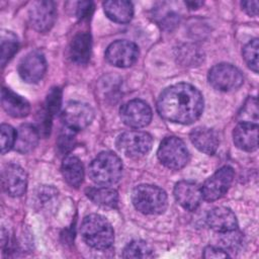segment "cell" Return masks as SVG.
<instances>
[{"instance_id": "cell-33", "label": "cell", "mask_w": 259, "mask_h": 259, "mask_svg": "<svg viewBox=\"0 0 259 259\" xmlns=\"http://www.w3.org/2000/svg\"><path fill=\"white\" fill-rule=\"evenodd\" d=\"M203 257L204 258H226L229 257V254L224 249L208 246L203 250Z\"/></svg>"}, {"instance_id": "cell-9", "label": "cell", "mask_w": 259, "mask_h": 259, "mask_svg": "<svg viewBox=\"0 0 259 259\" xmlns=\"http://www.w3.org/2000/svg\"><path fill=\"white\" fill-rule=\"evenodd\" d=\"M119 116L125 125L133 128H141L150 123L152 109L147 102L141 99H133L121 105Z\"/></svg>"}, {"instance_id": "cell-31", "label": "cell", "mask_w": 259, "mask_h": 259, "mask_svg": "<svg viewBox=\"0 0 259 259\" xmlns=\"http://www.w3.org/2000/svg\"><path fill=\"white\" fill-rule=\"evenodd\" d=\"M75 145V131L66 126L58 140V148L62 154H66L72 150Z\"/></svg>"}, {"instance_id": "cell-32", "label": "cell", "mask_w": 259, "mask_h": 259, "mask_svg": "<svg viewBox=\"0 0 259 259\" xmlns=\"http://www.w3.org/2000/svg\"><path fill=\"white\" fill-rule=\"evenodd\" d=\"M94 10V4L90 1H81L77 3L76 14L80 19H88Z\"/></svg>"}, {"instance_id": "cell-2", "label": "cell", "mask_w": 259, "mask_h": 259, "mask_svg": "<svg viewBox=\"0 0 259 259\" xmlns=\"http://www.w3.org/2000/svg\"><path fill=\"white\" fill-rule=\"evenodd\" d=\"M80 232L84 242L97 250L110 248L114 241V231L110 223L97 213H91L84 218Z\"/></svg>"}, {"instance_id": "cell-15", "label": "cell", "mask_w": 259, "mask_h": 259, "mask_svg": "<svg viewBox=\"0 0 259 259\" xmlns=\"http://www.w3.org/2000/svg\"><path fill=\"white\" fill-rule=\"evenodd\" d=\"M174 197L183 208L190 211L195 210L203 199L201 187L189 180H181L175 184Z\"/></svg>"}, {"instance_id": "cell-4", "label": "cell", "mask_w": 259, "mask_h": 259, "mask_svg": "<svg viewBox=\"0 0 259 259\" xmlns=\"http://www.w3.org/2000/svg\"><path fill=\"white\" fill-rule=\"evenodd\" d=\"M132 201L136 209L145 214L163 213L168 205L166 192L152 184H141L135 187Z\"/></svg>"}, {"instance_id": "cell-5", "label": "cell", "mask_w": 259, "mask_h": 259, "mask_svg": "<svg viewBox=\"0 0 259 259\" xmlns=\"http://www.w3.org/2000/svg\"><path fill=\"white\" fill-rule=\"evenodd\" d=\"M159 161L167 168L179 170L189 161V152L182 140L177 137L165 138L157 151Z\"/></svg>"}, {"instance_id": "cell-3", "label": "cell", "mask_w": 259, "mask_h": 259, "mask_svg": "<svg viewBox=\"0 0 259 259\" xmlns=\"http://www.w3.org/2000/svg\"><path fill=\"white\" fill-rule=\"evenodd\" d=\"M88 173L91 180L98 185H113L122 175L121 160L112 152H102L90 163Z\"/></svg>"}, {"instance_id": "cell-7", "label": "cell", "mask_w": 259, "mask_h": 259, "mask_svg": "<svg viewBox=\"0 0 259 259\" xmlns=\"http://www.w3.org/2000/svg\"><path fill=\"white\" fill-rule=\"evenodd\" d=\"M209 84L217 90L230 92L238 89L244 82L241 71L232 64L222 63L213 66L207 74Z\"/></svg>"}, {"instance_id": "cell-8", "label": "cell", "mask_w": 259, "mask_h": 259, "mask_svg": "<svg viewBox=\"0 0 259 259\" xmlns=\"http://www.w3.org/2000/svg\"><path fill=\"white\" fill-rule=\"evenodd\" d=\"M235 172L230 166H224L208 177L201 187L202 198L206 201H213L222 196L229 190L233 180Z\"/></svg>"}, {"instance_id": "cell-19", "label": "cell", "mask_w": 259, "mask_h": 259, "mask_svg": "<svg viewBox=\"0 0 259 259\" xmlns=\"http://www.w3.org/2000/svg\"><path fill=\"white\" fill-rule=\"evenodd\" d=\"M1 105L10 116L17 118L26 116L30 110L29 103L24 97L5 87L1 90Z\"/></svg>"}, {"instance_id": "cell-34", "label": "cell", "mask_w": 259, "mask_h": 259, "mask_svg": "<svg viewBox=\"0 0 259 259\" xmlns=\"http://www.w3.org/2000/svg\"><path fill=\"white\" fill-rule=\"evenodd\" d=\"M243 9L248 13L250 16H256L258 13V1H243L241 3Z\"/></svg>"}, {"instance_id": "cell-21", "label": "cell", "mask_w": 259, "mask_h": 259, "mask_svg": "<svg viewBox=\"0 0 259 259\" xmlns=\"http://www.w3.org/2000/svg\"><path fill=\"white\" fill-rule=\"evenodd\" d=\"M39 132L32 124L25 123L19 126L16 132L14 149L20 154L31 152L38 144Z\"/></svg>"}, {"instance_id": "cell-35", "label": "cell", "mask_w": 259, "mask_h": 259, "mask_svg": "<svg viewBox=\"0 0 259 259\" xmlns=\"http://www.w3.org/2000/svg\"><path fill=\"white\" fill-rule=\"evenodd\" d=\"M202 4H203V2H201V1H187V2H185V5L188 6V8H190V9H197Z\"/></svg>"}, {"instance_id": "cell-10", "label": "cell", "mask_w": 259, "mask_h": 259, "mask_svg": "<svg viewBox=\"0 0 259 259\" xmlns=\"http://www.w3.org/2000/svg\"><path fill=\"white\" fill-rule=\"evenodd\" d=\"M139 57L138 46L130 40L118 39L108 46L105 58L108 63L118 68H127L134 65Z\"/></svg>"}, {"instance_id": "cell-26", "label": "cell", "mask_w": 259, "mask_h": 259, "mask_svg": "<svg viewBox=\"0 0 259 259\" xmlns=\"http://www.w3.org/2000/svg\"><path fill=\"white\" fill-rule=\"evenodd\" d=\"M18 50L17 36L10 32H2L1 34V65L4 67L7 62L12 59Z\"/></svg>"}, {"instance_id": "cell-16", "label": "cell", "mask_w": 259, "mask_h": 259, "mask_svg": "<svg viewBox=\"0 0 259 259\" xmlns=\"http://www.w3.org/2000/svg\"><path fill=\"white\" fill-rule=\"evenodd\" d=\"M206 224L214 232L225 234L238 229L236 214L228 207L219 206L209 210L206 214Z\"/></svg>"}, {"instance_id": "cell-12", "label": "cell", "mask_w": 259, "mask_h": 259, "mask_svg": "<svg viewBox=\"0 0 259 259\" xmlns=\"http://www.w3.org/2000/svg\"><path fill=\"white\" fill-rule=\"evenodd\" d=\"M94 118L93 108L84 102L70 101L62 111V119L67 127L79 131L88 126Z\"/></svg>"}, {"instance_id": "cell-28", "label": "cell", "mask_w": 259, "mask_h": 259, "mask_svg": "<svg viewBox=\"0 0 259 259\" xmlns=\"http://www.w3.org/2000/svg\"><path fill=\"white\" fill-rule=\"evenodd\" d=\"M62 103V90L59 87H54L51 89L47 96L45 112L53 117L60 109Z\"/></svg>"}, {"instance_id": "cell-24", "label": "cell", "mask_w": 259, "mask_h": 259, "mask_svg": "<svg viewBox=\"0 0 259 259\" xmlns=\"http://www.w3.org/2000/svg\"><path fill=\"white\" fill-rule=\"evenodd\" d=\"M86 195L95 204H98L101 206L116 207L118 203V194L116 190L108 186L87 188Z\"/></svg>"}, {"instance_id": "cell-6", "label": "cell", "mask_w": 259, "mask_h": 259, "mask_svg": "<svg viewBox=\"0 0 259 259\" xmlns=\"http://www.w3.org/2000/svg\"><path fill=\"white\" fill-rule=\"evenodd\" d=\"M116 148L130 158H142L146 156L153 146L150 134L141 131H128L119 135L116 139Z\"/></svg>"}, {"instance_id": "cell-14", "label": "cell", "mask_w": 259, "mask_h": 259, "mask_svg": "<svg viewBox=\"0 0 259 259\" xmlns=\"http://www.w3.org/2000/svg\"><path fill=\"white\" fill-rule=\"evenodd\" d=\"M47 71V62L42 53L33 51L27 54L18 65V74L26 83H37Z\"/></svg>"}, {"instance_id": "cell-29", "label": "cell", "mask_w": 259, "mask_h": 259, "mask_svg": "<svg viewBox=\"0 0 259 259\" xmlns=\"http://www.w3.org/2000/svg\"><path fill=\"white\" fill-rule=\"evenodd\" d=\"M240 117L242 120L240 122H252L257 123L258 121V106L257 100L255 97H249L242 108V112L240 113Z\"/></svg>"}, {"instance_id": "cell-13", "label": "cell", "mask_w": 259, "mask_h": 259, "mask_svg": "<svg viewBox=\"0 0 259 259\" xmlns=\"http://www.w3.org/2000/svg\"><path fill=\"white\" fill-rule=\"evenodd\" d=\"M1 184L8 195L21 196L26 191L27 175L20 166L6 164L1 171Z\"/></svg>"}, {"instance_id": "cell-30", "label": "cell", "mask_w": 259, "mask_h": 259, "mask_svg": "<svg viewBox=\"0 0 259 259\" xmlns=\"http://www.w3.org/2000/svg\"><path fill=\"white\" fill-rule=\"evenodd\" d=\"M0 132H1V139H0L1 153L5 154L14 147L15 140H16V132L11 125L6 123L1 124Z\"/></svg>"}, {"instance_id": "cell-25", "label": "cell", "mask_w": 259, "mask_h": 259, "mask_svg": "<svg viewBox=\"0 0 259 259\" xmlns=\"http://www.w3.org/2000/svg\"><path fill=\"white\" fill-rule=\"evenodd\" d=\"M122 256L124 258H151L154 256V250L147 242L135 240L125 246Z\"/></svg>"}, {"instance_id": "cell-17", "label": "cell", "mask_w": 259, "mask_h": 259, "mask_svg": "<svg viewBox=\"0 0 259 259\" xmlns=\"http://www.w3.org/2000/svg\"><path fill=\"white\" fill-rule=\"evenodd\" d=\"M233 141L237 148L252 152L258 147V124L239 122L233 132Z\"/></svg>"}, {"instance_id": "cell-20", "label": "cell", "mask_w": 259, "mask_h": 259, "mask_svg": "<svg viewBox=\"0 0 259 259\" xmlns=\"http://www.w3.org/2000/svg\"><path fill=\"white\" fill-rule=\"evenodd\" d=\"M92 40L91 35L87 31L76 33L70 44V57L77 64H86L91 56Z\"/></svg>"}, {"instance_id": "cell-27", "label": "cell", "mask_w": 259, "mask_h": 259, "mask_svg": "<svg viewBox=\"0 0 259 259\" xmlns=\"http://www.w3.org/2000/svg\"><path fill=\"white\" fill-rule=\"evenodd\" d=\"M258 38L250 40L243 49V59L254 73H258Z\"/></svg>"}, {"instance_id": "cell-1", "label": "cell", "mask_w": 259, "mask_h": 259, "mask_svg": "<svg viewBox=\"0 0 259 259\" xmlns=\"http://www.w3.org/2000/svg\"><path fill=\"white\" fill-rule=\"evenodd\" d=\"M157 110L168 121L190 124L197 120L203 111V97L190 84H174L160 94Z\"/></svg>"}, {"instance_id": "cell-23", "label": "cell", "mask_w": 259, "mask_h": 259, "mask_svg": "<svg viewBox=\"0 0 259 259\" xmlns=\"http://www.w3.org/2000/svg\"><path fill=\"white\" fill-rule=\"evenodd\" d=\"M61 171L65 181L72 187H79L84 180V168L75 156H67L62 163Z\"/></svg>"}, {"instance_id": "cell-11", "label": "cell", "mask_w": 259, "mask_h": 259, "mask_svg": "<svg viewBox=\"0 0 259 259\" xmlns=\"http://www.w3.org/2000/svg\"><path fill=\"white\" fill-rule=\"evenodd\" d=\"M28 16L31 26L38 32L49 31L56 20V4L50 0H38L31 3Z\"/></svg>"}, {"instance_id": "cell-22", "label": "cell", "mask_w": 259, "mask_h": 259, "mask_svg": "<svg viewBox=\"0 0 259 259\" xmlns=\"http://www.w3.org/2000/svg\"><path fill=\"white\" fill-rule=\"evenodd\" d=\"M103 9L106 16L117 23H127L134 16V7L130 1H105Z\"/></svg>"}, {"instance_id": "cell-18", "label": "cell", "mask_w": 259, "mask_h": 259, "mask_svg": "<svg viewBox=\"0 0 259 259\" xmlns=\"http://www.w3.org/2000/svg\"><path fill=\"white\" fill-rule=\"evenodd\" d=\"M189 138L194 147L204 154L212 155L219 148V135L212 128L197 126L191 131Z\"/></svg>"}]
</instances>
